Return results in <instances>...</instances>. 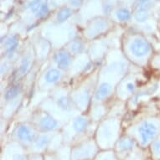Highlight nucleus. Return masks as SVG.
Returning a JSON list of instances; mask_svg holds the SVG:
<instances>
[{
  "label": "nucleus",
  "mask_w": 160,
  "mask_h": 160,
  "mask_svg": "<svg viewBox=\"0 0 160 160\" xmlns=\"http://www.w3.org/2000/svg\"><path fill=\"white\" fill-rule=\"evenodd\" d=\"M100 148L94 137L71 146V160H93Z\"/></svg>",
  "instance_id": "nucleus-14"
},
{
  "label": "nucleus",
  "mask_w": 160,
  "mask_h": 160,
  "mask_svg": "<svg viewBox=\"0 0 160 160\" xmlns=\"http://www.w3.org/2000/svg\"><path fill=\"white\" fill-rule=\"evenodd\" d=\"M150 158L152 160H160V134L148 148Z\"/></svg>",
  "instance_id": "nucleus-26"
},
{
  "label": "nucleus",
  "mask_w": 160,
  "mask_h": 160,
  "mask_svg": "<svg viewBox=\"0 0 160 160\" xmlns=\"http://www.w3.org/2000/svg\"><path fill=\"white\" fill-rule=\"evenodd\" d=\"M44 160H57L54 152H46L44 154Z\"/></svg>",
  "instance_id": "nucleus-32"
},
{
  "label": "nucleus",
  "mask_w": 160,
  "mask_h": 160,
  "mask_svg": "<svg viewBox=\"0 0 160 160\" xmlns=\"http://www.w3.org/2000/svg\"><path fill=\"white\" fill-rule=\"evenodd\" d=\"M25 80L6 83L2 87L1 118L11 120L17 114L26 95Z\"/></svg>",
  "instance_id": "nucleus-7"
},
{
  "label": "nucleus",
  "mask_w": 160,
  "mask_h": 160,
  "mask_svg": "<svg viewBox=\"0 0 160 160\" xmlns=\"http://www.w3.org/2000/svg\"><path fill=\"white\" fill-rule=\"evenodd\" d=\"M149 67L152 71L160 74V51H156L150 62Z\"/></svg>",
  "instance_id": "nucleus-30"
},
{
  "label": "nucleus",
  "mask_w": 160,
  "mask_h": 160,
  "mask_svg": "<svg viewBox=\"0 0 160 160\" xmlns=\"http://www.w3.org/2000/svg\"><path fill=\"white\" fill-rule=\"evenodd\" d=\"M38 133L39 132L37 131L29 120L19 121L13 125V128L8 133L7 140L14 141L28 149L31 146Z\"/></svg>",
  "instance_id": "nucleus-13"
},
{
  "label": "nucleus",
  "mask_w": 160,
  "mask_h": 160,
  "mask_svg": "<svg viewBox=\"0 0 160 160\" xmlns=\"http://www.w3.org/2000/svg\"><path fill=\"white\" fill-rule=\"evenodd\" d=\"M73 57H77L79 55H83L87 52L88 42L84 39L81 38H73L64 46Z\"/></svg>",
  "instance_id": "nucleus-21"
},
{
  "label": "nucleus",
  "mask_w": 160,
  "mask_h": 160,
  "mask_svg": "<svg viewBox=\"0 0 160 160\" xmlns=\"http://www.w3.org/2000/svg\"><path fill=\"white\" fill-rule=\"evenodd\" d=\"M123 132L131 137L138 147L148 149L160 134V113H140L123 125Z\"/></svg>",
  "instance_id": "nucleus-2"
},
{
  "label": "nucleus",
  "mask_w": 160,
  "mask_h": 160,
  "mask_svg": "<svg viewBox=\"0 0 160 160\" xmlns=\"http://www.w3.org/2000/svg\"><path fill=\"white\" fill-rule=\"evenodd\" d=\"M36 64V56L32 44L23 46L20 55L13 65V71L6 81V83L25 80L32 73Z\"/></svg>",
  "instance_id": "nucleus-10"
},
{
  "label": "nucleus",
  "mask_w": 160,
  "mask_h": 160,
  "mask_svg": "<svg viewBox=\"0 0 160 160\" xmlns=\"http://www.w3.org/2000/svg\"><path fill=\"white\" fill-rule=\"evenodd\" d=\"M152 7V0H136L133 5V11L141 10L150 13Z\"/></svg>",
  "instance_id": "nucleus-25"
},
{
  "label": "nucleus",
  "mask_w": 160,
  "mask_h": 160,
  "mask_svg": "<svg viewBox=\"0 0 160 160\" xmlns=\"http://www.w3.org/2000/svg\"><path fill=\"white\" fill-rule=\"evenodd\" d=\"M100 67V66H99ZM99 67L71 87V96L77 110L82 113H87L92 103L97 83Z\"/></svg>",
  "instance_id": "nucleus-8"
},
{
  "label": "nucleus",
  "mask_w": 160,
  "mask_h": 160,
  "mask_svg": "<svg viewBox=\"0 0 160 160\" xmlns=\"http://www.w3.org/2000/svg\"><path fill=\"white\" fill-rule=\"evenodd\" d=\"M97 124L92 121L88 113L80 112L65 123L61 132L64 144L73 145L94 137Z\"/></svg>",
  "instance_id": "nucleus-6"
},
{
  "label": "nucleus",
  "mask_w": 160,
  "mask_h": 160,
  "mask_svg": "<svg viewBox=\"0 0 160 160\" xmlns=\"http://www.w3.org/2000/svg\"><path fill=\"white\" fill-rule=\"evenodd\" d=\"M29 160H44V154H39V153H29Z\"/></svg>",
  "instance_id": "nucleus-31"
},
{
  "label": "nucleus",
  "mask_w": 160,
  "mask_h": 160,
  "mask_svg": "<svg viewBox=\"0 0 160 160\" xmlns=\"http://www.w3.org/2000/svg\"><path fill=\"white\" fill-rule=\"evenodd\" d=\"M119 47L132 66L145 70L149 67L156 52L152 43L142 34L124 35L121 39Z\"/></svg>",
  "instance_id": "nucleus-3"
},
{
  "label": "nucleus",
  "mask_w": 160,
  "mask_h": 160,
  "mask_svg": "<svg viewBox=\"0 0 160 160\" xmlns=\"http://www.w3.org/2000/svg\"><path fill=\"white\" fill-rule=\"evenodd\" d=\"M64 124L80 113L71 96V86L68 83L61 85L48 93L47 97L39 104Z\"/></svg>",
  "instance_id": "nucleus-4"
},
{
  "label": "nucleus",
  "mask_w": 160,
  "mask_h": 160,
  "mask_svg": "<svg viewBox=\"0 0 160 160\" xmlns=\"http://www.w3.org/2000/svg\"><path fill=\"white\" fill-rule=\"evenodd\" d=\"M29 120L39 132H60L65 125L51 113L39 106L32 111Z\"/></svg>",
  "instance_id": "nucleus-12"
},
{
  "label": "nucleus",
  "mask_w": 160,
  "mask_h": 160,
  "mask_svg": "<svg viewBox=\"0 0 160 160\" xmlns=\"http://www.w3.org/2000/svg\"><path fill=\"white\" fill-rule=\"evenodd\" d=\"M149 158L150 153L148 149H143L138 146L124 160H147Z\"/></svg>",
  "instance_id": "nucleus-22"
},
{
  "label": "nucleus",
  "mask_w": 160,
  "mask_h": 160,
  "mask_svg": "<svg viewBox=\"0 0 160 160\" xmlns=\"http://www.w3.org/2000/svg\"><path fill=\"white\" fill-rule=\"evenodd\" d=\"M23 46L20 39L16 34H7L1 39V59L15 63L21 52Z\"/></svg>",
  "instance_id": "nucleus-15"
},
{
  "label": "nucleus",
  "mask_w": 160,
  "mask_h": 160,
  "mask_svg": "<svg viewBox=\"0 0 160 160\" xmlns=\"http://www.w3.org/2000/svg\"><path fill=\"white\" fill-rule=\"evenodd\" d=\"M93 160H119L115 151L110 150H100Z\"/></svg>",
  "instance_id": "nucleus-24"
},
{
  "label": "nucleus",
  "mask_w": 160,
  "mask_h": 160,
  "mask_svg": "<svg viewBox=\"0 0 160 160\" xmlns=\"http://www.w3.org/2000/svg\"><path fill=\"white\" fill-rule=\"evenodd\" d=\"M132 65L122 52L119 46L112 48L100 66L97 83L92 104L102 103L112 105L118 83L128 73Z\"/></svg>",
  "instance_id": "nucleus-1"
},
{
  "label": "nucleus",
  "mask_w": 160,
  "mask_h": 160,
  "mask_svg": "<svg viewBox=\"0 0 160 160\" xmlns=\"http://www.w3.org/2000/svg\"><path fill=\"white\" fill-rule=\"evenodd\" d=\"M123 116L109 112L97 122L94 138L100 150L113 149L123 133Z\"/></svg>",
  "instance_id": "nucleus-5"
},
{
  "label": "nucleus",
  "mask_w": 160,
  "mask_h": 160,
  "mask_svg": "<svg viewBox=\"0 0 160 160\" xmlns=\"http://www.w3.org/2000/svg\"><path fill=\"white\" fill-rule=\"evenodd\" d=\"M29 154L27 148L14 141L2 142L0 160H29Z\"/></svg>",
  "instance_id": "nucleus-16"
},
{
  "label": "nucleus",
  "mask_w": 160,
  "mask_h": 160,
  "mask_svg": "<svg viewBox=\"0 0 160 160\" xmlns=\"http://www.w3.org/2000/svg\"><path fill=\"white\" fill-rule=\"evenodd\" d=\"M147 160H152V159L151 158H148V159H147Z\"/></svg>",
  "instance_id": "nucleus-33"
},
{
  "label": "nucleus",
  "mask_w": 160,
  "mask_h": 160,
  "mask_svg": "<svg viewBox=\"0 0 160 160\" xmlns=\"http://www.w3.org/2000/svg\"><path fill=\"white\" fill-rule=\"evenodd\" d=\"M115 16L119 22H127L132 18V12L126 8H118L115 12Z\"/></svg>",
  "instance_id": "nucleus-28"
},
{
  "label": "nucleus",
  "mask_w": 160,
  "mask_h": 160,
  "mask_svg": "<svg viewBox=\"0 0 160 160\" xmlns=\"http://www.w3.org/2000/svg\"><path fill=\"white\" fill-rule=\"evenodd\" d=\"M73 14V11L69 7H64L61 8L58 12L56 15V19L58 23H64L66 22L68 18H70Z\"/></svg>",
  "instance_id": "nucleus-27"
},
{
  "label": "nucleus",
  "mask_w": 160,
  "mask_h": 160,
  "mask_svg": "<svg viewBox=\"0 0 160 160\" xmlns=\"http://www.w3.org/2000/svg\"><path fill=\"white\" fill-rule=\"evenodd\" d=\"M145 69L132 66L128 73L122 79L116 88L115 100L127 103L130 98L148 82Z\"/></svg>",
  "instance_id": "nucleus-9"
},
{
  "label": "nucleus",
  "mask_w": 160,
  "mask_h": 160,
  "mask_svg": "<svg viewBox=\"0 0 160 160\" xmlns=\"http://www.w3.org/2000/svg\"><path fill=\"white\" fill-rule=\"evenodd\" d=\"M54 133L55 132H39L31 146L28 148L29 153H46L49 150Z\"/></svg>",
  "instance_id": "nucleus-20"
},
{
  "label": "nucleus",
  "mask_w": 160,
  "mask_h": 160,
  "mask_svg": "<svg viewBox=\"0 0 160 160\" xmlns=\"http://www.w3.org/2000/svg\"><path fill=\"white\" fill-rule=\"evenodd\" d=\"M74 60L75 57L71 55L66 48L61 47L53 50L48 62L68 74L73 65Z\"/></svg>",
  "instance_id": "nucleus-17"
},
{
  "label": "nucleus",
  "mask_w": 160,
  "mask_h": 160,
  "mask_svg": "<svg viewBox=\"0 0 160 160\" xmlns=\"http://www.w3.org/2000/svg\"><path fill=\"white\" fill-rule=\"evenodd\" d=\"M54 153L57 160H71V146L63 144Z\"/></svg>",
  "instance_id": "nucleus-23"
},
{
  "label": "nucleus",
  "mask_w": 160,
  "mask_h": 160,
  "mask_svg": "<svg viewBox=\"0 0 160 160\" xmlns=\"http://www.w3.org/2000/svg\"><path fill=\"white\" fill-rule=\"evenodd\" d=\"M109 29V24L107 19L102 18H95L87 24L84 30V39L87 42L101 39Z\"/></svg>",
  "instance_id": "nucleus-18"
},
{
  "label": "nucleus",
  "mask_w": 160,
  "mask_h": 160,
  "mask_svg": "<svg viewBox=\"0 0 160 160\" xmlns=\"http://www.w3.org/2000/svg\"><path fill=\"white\" fill-rule=\"evenodd\" d=\"M68 83L67 74L47 61L36 78V87L39 92L49 93L61 85Z\"/></svg>",
  "instance_id": "nucleus-11"
},
{
  "label": "nucleus",
  "mask_w": 160,
  "mask_h": 160,
  "mask_svg": "<svg viewBox=\"0 0 160 160\" xmlns=\"http://www.w3.org/2000/svg\"><path fill=\"white\" fill-rule=\"evenodd\" d=\"M43 5H44V3L41 2V0H32L27 4V8H29L32 13H34L36 17H38Z\"/></svg>",
  "instance_id": "nucleus-29"
},
{
  "label": "nucleus",
  "mask_w": 160,
  "mask_h": 160,
  "mask_svg": "<svg viewBox=\"0 0 160 160\" xmlns=\"http://www.w3.org/2000/svg\"><path fill=\"white\" fill-rule=\"evenodd\" d=\"M136 147H138V145L133 139L129 135L123 132L120 138L118 139L113 150L115 151L119 160H124Z\"/></svg>",
  "instance_id": "nucleus-19"
}]
</instances>
